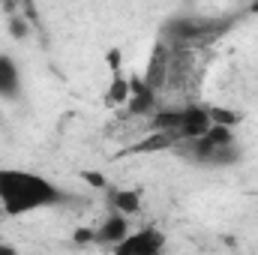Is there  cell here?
<instances>
[{"label": "cell", "mask_w": 258, "mask_h": 255, "mask_svg": "<svg viewBox=\"0 0 258 255\" xmlns=\"http://www.w3.org/2000/svg\"><path fill=\"white\" fill-rule=\"evenodd\" d=\"M111 210L117 213H126V216H135L141 210V195L132 189H114L111 192Z\"/></svg>", "instance_id": "5"}, {"label": "cell", "mask_w": 258, "mask_h": 255, "mask_svg": "<svg viewBox=\"0 0 258 255\" xmlns=\"http://www.w3.org/2000/svg\"><path fill=\"white\" fill-rule=\"evenodd\" d=\"M69 201L63 186L51 177L27 168H0V210L12 219L39 213L45 207H60Z\"/></svg>", "instance_id": "1"}, {"label": "cell", "mask_w": 258, "mask_h": 255, "mask_svg": "<svg viewBox=\"0 0 258 255\" xmlns=\"http://www.w3.org/2000/svg\"><path fill=\"white\" fill-rule=\"evenodd\" d=\"M21 93H24V78H21L18 60L12 54L0 51V99L15 102V99H21Z\"/></svg>", "instance_id": "4"}, {"label": "cell", "mask_w": 258, "mask_h": 255, "mask_svg": "<svg viewBox=\"0 0 258 255\" xmlns=\"http://www.w3.org/2000/svg\"><path fill=\"white\" fill-rule=\"evenodd\" d=\"M162 249H165V234L156 228H132L114 246V252L120 255H156Z\"/></svg>", "instance_id": "2"}, {"label": "cell", "mask_w": 258, "mask_h": 255, "mask_svg": "<svg viewBox=\"0 0 258 255\" xmlns=\"http://www.w3.org/2000/svg\"><path fill=\"white\" fill-rule=\"evenodd\" d=\"M129 231H132V225H129V216H126V213L108 210V216L99 222V228H93V243L114 249V246H117V243H120V240L129 234Z\"/></svg>", "instance_id": "3"}]
</instances>
